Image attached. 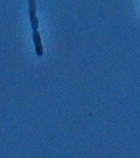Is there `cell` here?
Wrapping results in <instances>:
<instances>
[{"label": "cell", "instance_id": "6da1fadb", "mask_svg": "<svg viewBox=\"0 0 140 158\" xmlns=\"http://www.w3.org/2000/svg\"><path fill=\"white\" fill-rule=\"evenodd\" d=\"M29 14L31 20V27L33 31H37L39 27L37 14H36V0H29Z\"/></svg>", "mask_w": 140, "mask_h": 158}, {"label": "cell", "instance_id": "7a4b0ae2", "mask_svg": "<svg viewBox=\"0 0 140 158\" xmlns=\"http://www.w3.org/2000/svg\"><path fill=\"white\" fill-rule=\"evenodd\" d=\"M33 40H34V44H35V50H36V54L41 57L43 55V48H42V43H41V37H40L39 32L37 31H33Z\"/></svg>", "mask_w": 140, "mask_h": 158}]
</instances>
